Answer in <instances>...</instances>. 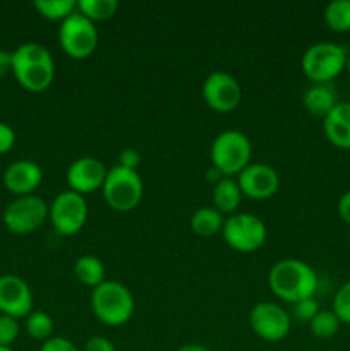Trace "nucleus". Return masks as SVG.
<instances>
[{
    "label": "nucleus",
    "instance_id": "obj_1",
    "mask_svg": "<svg viewBox=\"0 0 350 351\" xmlns=\"http://www.w3.org/2000/svg\"><path fill=\"white\" fill-rule=\"evenodd\" d=\"M268 285L273 295L288 304H297L314 297L318 274L301 259H281L268 273Z\"/></svg>",
    "mask_w": 350,
    "mask_h": 351
},
{
    "label": "nucleus",
    "instance_id": "obj_2",
    "mask_svg": "<svg viewBox=\"0 0 350 351\" xmlns=\"http://www.w3.org/2000/svg\"><path fill=\"white\" fill-rule=\"evenodd\" d=\"M12 74L27 91H47L55 79V62L45 47L24 43L12 51Z\"/></svg>",
    "mask_w": 350,
    "mask_h": 351
},
{
    "label": "nucleus",
    "instance_id": "obj_3",
    "mask_svg": "<svg viewBox=\"0 0 350 351\" xmlns=\"http://www.w3.org/2000/svg\"><path fill=\"white\" fill-rule=\"evenodd\" d=\"M91 308L102 324L124 326L134 315V297L129 288L120 281L105 280L91 291Z\"/></svg>",
    "mask_w": 350,
    "mask_h": 351
},
{
    "label": "nucleus",
    "instance_id": "obj_4",
    "mask_svg": "<svg viewBox=\"0 0 350 351\" xmlns=\"http://www.w3.org/2000/svg\"><path fill=\"white\" fill-rule=\"evenodd\" d=\"M253 156V146L249 137L240 130H223L213 139L209 149L211 167H215L223 177H237Z\"/></svg>",
    "mask_w": 350,
    "mask_h": 351
},
{
    "label": "nucleus",
    "instance_id": "obj_5",
    "mask_svg": "<svg viewBox=\"0 0 350 351\" xmlns=\"http://www.w3.org/2000/svg\"><path fill=\"white\" fill-rule=\"evenodd\" d=\"M347 50L336 43L319 41L311 45L302 55V72L314 84H329L345 71Z\"/></svg>",
    "mask_w": 350,
    "mask_h": 351
},
{
    "label": "nucleus",
    "instance_id": "obj_6",
    "mask_svg": "<svg viewBox=\"0 0 350 351\" xmlns=\"http://www.w3.org/2000/svg\"><path fill=\"white\" fill-rule=\"evenodd\" d=\"M144 185L141 175L127 168L112 167L106 173L105 184L102 187L103 199L106 204L119 213H129L139 206L143 199Z\"/></svg>",
    "mask_w": 350,
    "mask_h": 351
},
{
    "label": "nucleus",
    "instance_id": "obj_7",
    "mask_svg": "<svg viewBox=\"0 0 350 351\" xmlns=\"http://www.w3.org/2000/svg\"><path fill=\"white\" fill-rule=\"evenodd\" d=\"M266 235L268 230L263 219L250 213H235L223 223V242L235 252H256L264 245Z\"/></svg>",
    "mask_w": 350,
    "mask_h": 351
},
{
    "label": "nucleus",
    "instance_id": "obj_8",
    "mask_svg": "<svg viewBox=\"0 0 350 351\" xmlns=\"http://www.w3.org/2000/svg\"><path fill=\"white\" fill-rule=\"evenodd\" d=\"M58 45L62 51L74 60H84L91 57L98 47V31L95 23L75 10L71 17L60 23Z\"/></svg>",
    "mask_w": 350,
    "mask_h": 351
},
{
    "label": "nucleus",
    "instance_id": "obj_9",
    "mask_svg": "<svg viewBox=\"0 0 350 351\" xmlns=\"http://www.w3.org/2000/svg\"><path fill=\"white\" fill-rule=\"evenodd\" d=\"M48 218L58 235H78L88 219V204L84 195L72 191L60 192L48 208Z\"/></svg>",
    "mask_w": 350,
    "mask_h": 351
},
{
    "label": "nucleus",
    "instance_id": "obj_10",
    "mask_svg": "<svg viewBox=\"0 0 350 351\" xmlns=\"http://www.w3.org/2000/svg\"><path fill=\"white\" fill-rule=\"evenodd\" d=\"M48 208L50 206L34 194L17 197L3 211V225L10 233L30 235L47 221Z\"/></svg>",
    "mask_w": 350,
    "mask_h": 351
},
{
    "label": "nucleus",
    "instance_id": "obj_11",
    "mask_svg": "<svg viewBox=\"0 0 350 351\" xmlns=\"http://www.w3.org/2000/svg\"><path fill=\"white\" fill-rule=\"evenodd\" d=\"M249 326L257 338L278 343L290 332L292 319L281 305L275 302H259L250 308Z\"/></svg>",
    "mask_w": 350,
    "mask_h": 351
},
{
    "label": "nucleus",
    "instance_id": "obj_12",
    "mask_svg": "<svg viewBox=\"0 0 350 351\" xmlns=\"http://www.w3.org/2000/svg\"><path fill=\"white\" fill-rule=\"evenodd\" d=\"M202 98L216 113H230L240 105L242 89L239 81L229 72H211L202 82Z\"/></svg>",
    "mask_w": 350,
    "mask_h": 351
},
{
    "label": "nucleus",
    "instance_id": "obj_13",
    "mask_svg": "<svg viewBox=\"0 0 350 351\" xmlns=\"http://www.w3.org/2000/svg\"><path fill=\"white\" fill-rule=\"evenodd\" d=\"M235 180L242 195L256 201L273 197L280 187V177L277 170L266 163H249L237 175Z\"/></svg>",
    "mask_w": 350,
    "mask_h": 351
},
{
    "label": "nucleus",
    "instance_id": "obj_14",
    "mask_svg": "<svg viewBox=\"0 0 350 351\" xmlns=\"http://www.w3.org/2000/svg\"><path fill=\"white\" fill-rule=\"evenodd\" d=\"M106 173H108V170H106L105 163L98 160V158H79V160L72 161L69 165L67 173H65L69 191L78 192L81 195L91 194L95 191H102Z\"/></svg>",
    "mask_w": 350,
    "mask_h": 351
},
{
    "label": "nucleus",
    "instance_id": "obj_15",
    "mask_svg": "<svg viewBox=\"0 0 350 351\" xmlns=\"http://www.w3.org/2000/svg\"><path fill=\"white\" fill-rule=\"evenodd\" d=\"M0 312L14 319L27 317L33 312V293L23 278L0 276Z\"/></svg>",
    "mask_w": 350,
    "mask_h": 351
},
{
    "label": "nucleus",
    "instance_id": "obj_16",
    "mask_svg": "<svg viewBox=\"0 0 350 351\" xmlns=\"http://www.w3.org/2000/svg\"><path fill=\"white\" fill-rule=\"evenodd\" d=\"M43 180V171L40 165L30 160L14 161L3 171V185L17 197L33 195Z\"/></svg>",
    "mask_w": 350,
    "mask_h": 351
},
{
    "label": "nucleus",
    "instance_id": "obj_17",
    "mask_svg": "<svg viewBox=\"0 0 350 351\" xmlns=\"http://www.w3.org/2000/svg\"><path fill=\"white\" fill-rule=\"evenodd\" d=\"M325 136L333 146L350 149V101H342L323 119Z\"/></svg>",
    "mask_w": 350,
    "mask_h": 351
},
{
    "label": "nucleus",
    "instance_id": "obj_18",
    "mask_svg": "<svg viewBox=\"0 0 350 351\" xmlns=\"http://www.w3.org/2000/svg\"><path fill=\"white\" fill-rule=\"evenodd\" d=\"M336 91L329 84H312L305 89L304 96H302V105L307 110L311 115L321 117L325 119L336 105Z\"/></svg>",
    "mask_w": 350,
    "mask_h": 351
},
{
    "label": "nucleus",
    "instance_id": "obj_19",
    "mask_svg": "<svg viewBox=\"0 0 350 351\" xmlns=\"http://www.w3.org/2000/svg\"><path fill=\"white\" fill-rule=\"evenodd\" d=\"M242 192H240L239 184L233 178L225 177L218 182L216 185H213V194H211V202L213 208L216 211H220L222 215H235L237 209H239L240 202H242Z\"/></svg>",
    "mask_w": 350,
    "mask_h": 351
},
{
    "label": "nucleus",
    "instance_id": "obj_20",
    "mask_svg": "<svg viewBox=\"0 0 350 351\" xmlns=\"http://www.w3.org/2000/svg\"><path fill=\"white\" fill-rule=\"evenodd\" d=\"M223 223H225V216L216 211L213 206L196 209L194 215L191 216L192 232L202 239H211V237L222 233Z\"/></svg>",
    "mask_w": 350,
    "mask_h": 351
},
{
    "label": "nucleus",
    "instance_id": "obj_21",
    "mask_svg": "<svg viewBox=\"0 0 350 351\" xmlns=\"http://www.w3.org/2000/svg\"><path fill=\"white\" fill-rule=\"evenodd\" d=\"M74 276L79 283L95 290L105 281V266L96 256H81L74 264Z\"/></svg>",
    "mask_w": 350,
    "mask_h": 351
},
{
    "label": "nucleus",
    "instance_id": "obj_22",
    "mask_svg": "<svg viewBox=\"0 0 350 351\" xmlns=\"http://www.w3.org/2000/svg\"><path fill=\"white\" fill-rule=\"evenodd\" d=\"M119 10L117 0H78V12L91 23L108 21Z\"/></svg>",
    "mask_w": 350,
    "mask_h": 351
},
{
    "label": "nucleus",
    "instance_id": "obj_23",
    "mask_svg": "<svg viewBox=\"0 0 350 351\" xmlns=\"http://www.w3.org/2000/svg\"><path fill=\"white\" fill-rule=\"evenodd\" d=\"M325 23L335 33H349L350 31V0H333L326 5Z\"/></svg>",
    "mask_w": 350,
    "mask_h": 351
},
{
    "label": "nucleus",
    "instance_id": "obj_24",
    "mask_svg": "<svg viewBox=\"0 0 350 351\" xmlns=\"http://www.w3.org/2000/svg\"><path fill=\"white\" fill-rule=\"evenodd\" d=\"M33 7L48 21H65L78 10L75 0H34Z\"/></svg>",
    "mask_w": 350,
    "mask_h": 351
},
{
    "label": "nucleus",
    "instance_id": "obj_25",
    "mask_svg": "<svg viewBox=\"0 0 350 351\" xmlns=\"http://www.w3.org/2000/svg\"><path fill=\"white\" fill-rule=\"evenodd\" d=\"M26 332L36 341H47L54 335V321L43 311H33L26 317Z\"/></svg>",
    "mask_w": 350,
    "mask_h": 351
},
{
    "label": "nucleus",
    "instance_id": "obj_26",
    "mask_svg": "<svg viewBox=\"0 0 350 351\" xmlns=\"http://www.w3.org/2000/svg\"><path fill=\"white\" fill-rule=\"evenodd\" d=\"M340 319L336 317L333 311H319L316 317L309 322V329L312 335L319 339H329L338 332Z\"/></svg>",
    "mask_w": 350,
    "mask_h": 351
},
{
    "label": "nucleus",
    "instance_id": "obj_27",
    "mask_svg": "<svg viewBox=\"0 0 350 351\" xmlns=\"http://www.w3.org/2000/svg\"><path fill=\"white\" fill-rule=\"evenodd\" d=\"M333 312L342 324H350V281L343 283L333 297Z\"/></svg>",
    "mask_w": 350,
    "mask_h": 351
},
{
    "label": "nucleus",
    "instance_id": "obj_28",
    "mask_svg": "<svg viewBox=\"0 0 350 351\" xmlns=\"http://www.w3.org/2000/svg\"><path fill=\"white\" fill-rule=\"evenodd\" d=\"M19 336V322L10 315H0V346L10 348Z\"/></svg>",
    "mask_w": 350,
    "mask_h": 351
},
{
    "label": "nucleus",
    "instance_id": "obj_29",
    "mask_svg": "<svg viewBox=\"0 0 350 351\" xmlns=\"http://www.w3.org/2000/svg\"><path fill=\"white\" fill-rule=\"evenodd\" d=\"M319 311H321V308H319L318 302L314 300V297L305 298V300L294 304V315L304 322H311Z\"/></svg>",
    "mask_w": 350,
    "mask_h": 351
},
{
    "label": "nucleus",
    "instance_id": "obj_30",
    "mask_svg": "<svg viewBox=\"0 0 350 351\" xmlns=\"http://www.w3.org/2000/svg\"><path fill=\"white\" fill-rule=\"evenodd\" d=\"M40 351H79V350L71 339L62 338V336H51L50 339L41 343Z\"/></svg>",
    "mask_w": 350,
    "mask_h": 351
},
{
    "label": "nucleus",
    "instance_id": "obj_31",
    "mask_svg": "<svg viewBox=\"0 0 350 351\" xmlns=\"http://www.w3.org/2000/svg\"><path fill=\"white\" fill-rule=\"evenodd\" d=\"M117 165L122 168H127V170L137 171V167L141 165L139 151L134 149V147H126V149L119 154V163Z\"/></svg>",
    "mask_w": 350,
    "mask_h": 351
},
{
    "label": "nucleus",
    "instance_id": "obj_32",
    "mask_svg": "<svg viewBox=\"0 0 350 351\" xmlns=\"http://www.w3.org/2000/svg\"><path fill=\"white\" fill-rule=\"evenodd\" d=\"M16 144V132L10 125L0 122V156L5 153H9L10 149Z\"/></svg>",
    "mask_w": 350,
    "mask_h": 351
},
{
    "label": "nucleus",
    "instance_id": "obj_33",
    "mask_svg": "<svg viewBox=\"0 0 350 351\" xmlns=\"http://www.w3.org/2000/svg\"><path fill=\"white\" fill-rule=\"evenodd\" d=\"M84 351H117V348L105 336H93L86 341Z\"/></svg>",
    "mask_w": 350,
    "mask_h": 351
},
{
    "label": "nucleus",
    "instance_id": "obj_34",
    "mask_svg": "<svg viewBox=\"0 0 350 351\" xmlns=\"http://www.w3.org/2000/svg\"><path fill=\"white\" fill-rule=\"evenodd\" d=\"M338 215L343 221L350 225V191L343 192L342 197L338 199Z\"/></svg>",
    "mask_w": 350,
    "mask_h": 351
},
{
    "label": "nucleus",
    "instance_id": "obj_35",
    "mask_svg": "<svg viewBox=\"0 0 350 351\" xmlns=\"http://www.w3.org/2000/svg\"><path fill=\"white\" fill-rule=\"evenodd\" d=\"M12 72V51L0 50V81Z\"/></svg>",
    "mask_w": 350,
    "mask_h": 351
},
{
    "label": "nucleus",
    "instance_id": "obj_36",
    "mask_svg": "<svg viewBox=\"0 0 350 351\" xmlns=\"http://www.w3.org/2000/svg\"><path fill=\"white\" fill-rule=\"evenodd\" d=\"M206 177H208V180L211 182L213 185H216L220 180H222V178H225L222 173H220L218 170H216L215 167H209V170L206 171Z\"/></svg>",
    "mask_w": 350,
    "mask_h": 351
},
{
    "label": "nucleus",
    "instance_id": "obj_37",
    "mask_svg": "<svg viewBox=\"0 0 350 351\" xmlns=\"http://www.w3.org/2000/svg\"><path fill=\"white\" fill-rule=\"evenodd\" d=\"M177 351H209L206 346L199 345V343H189V345L180 346Z\"/></svg>",
    "mask_w": 350,
    "mask_h": 351
},
{
    "label": "nucleus",
    "instance_id": "obj_38",
    "mask_svg": "<svg viewBox=\"0 0 350 351\" xmlns=\"http://www.w3.org/2000/svg\"><path fill=\"white\" fill-rule=\"evenodd\" d=\"M345 71L349 72V75H350V53H349V57H347V64H345Z\"/></svg>",
    "mask_w": 350,
    "mask_h": 351
},
{
    "label": "nucleus",
    "instance_id": "obj_39",
    "mask_svg": "<svg viewBox=\"0 0 350 351\" xmlns=\"http://www.w3.org/2000/svg\"><path fill=\"white\" fill-rule=\"evenodd\" d=\"M0 351H12V348H7V346H0Z\"/></svg>",
    "mask_w": 350,
    "mask_h": 351
}]
</instances>
